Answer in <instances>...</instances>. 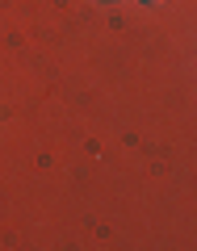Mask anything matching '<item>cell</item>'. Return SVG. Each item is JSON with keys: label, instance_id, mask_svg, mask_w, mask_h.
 <instances>
[{"label": "cell", "instance_id": "6da1fadb", "mask_svg": "<svg viewBox=\"0 0 197 251\" xmlns=\"http://www.w3.org/2000/svg\"><path fill=\"white\" fill-rule=\"evenodd\" d=\"M147 4H160V0H147Z\"/></svg>", "mask_w": 197, "mask_h": 251}]
</instances>
